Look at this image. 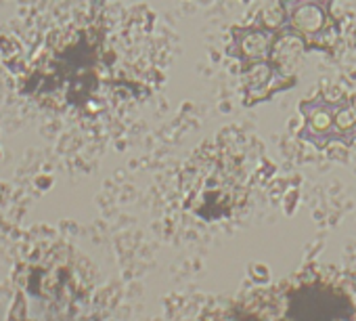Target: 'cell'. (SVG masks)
<instances>
[{
    "label": "cell",
    "instance_id": "6da1fadb",
    "mask_svg": "<svg viewBox=\"0 0 356 321\" xmlns=\"http://www.w3.org/2000/svg\"><path fill=\"white\" fill-rule=\"evenodd\" d=\"M335 0H279L262 9L248 26L231 32L229 57L237 63L243 105L273 99L298 82L308 55L335 59L346 47V24L337 17Z\"/></svg>",
    "mask_w": 356,
    "mask_h": 321
}]
</instances>
